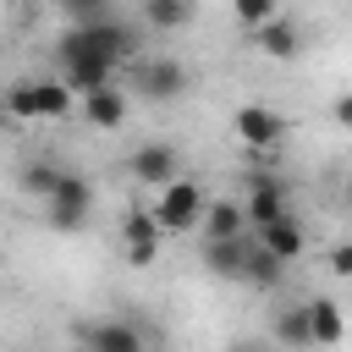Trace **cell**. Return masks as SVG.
I'll use <instances>...</instances> for the list:
<instances>
[{
	"mask_svg": "<svg viewBox=\"0 0 352 352\" xmlns=\"http://www.w3.org/2000/svg\"><path fill=\"white\" fill-rule=\"evenodd\" d=\"M198 16V0H143V22L154 33H182Z\"/></svg>",
	"mask_w": 352,
	"mask_h": 352,
	"instance_id": "obj_16",
	"label": "cell"
},
{
	"mask_svg": "<svg viewBox=\"0 0 352 352\" xmlns=\"http://www.w3.org/2000/svg\"><path fill=\"white\" fill-rule=\"evenodd\" d=\"M231 132H236L242 148L264 154V148H275V143L286 138V116H280L275 104H242V110L231 116Z\"/></svg>",
	"mask_w": 352,
	"mask_h": 352,
	"instance_id": "obj_8",
	"label": "cell"
},
{
	"mask_svg": "<svg viewBox=\"0 0 352 352\" xmlns=\"http://www.w3.org/2000/svg\"><path fill=\"white\" fill-rule=\"evenodd\" d=\"M330 275H336V280H346V275H352V248H346V242H336V248H330Z\"/></svg>",
	"mask_w": 352,
	"mask_h": 352,
	"instance_id": "obj_26",
	"label": "cell"
},
{
	"mask_svg": "<svg viewBox=\"0 0 352 352\" xmlns=\"http://www.w3.org/2000/svg\"><path fill=\"white\" fill-rule=\"evenodd\" d=\"M88 214H94V182L77 176V170H60L55 192L44 198V220H50L55 231H82Z\"/></svg>",
	"mask_w": 352,
	"mask_h": 352,
	"instance_id": "obj_4",
	"label": "cell"
},
{
	"mask_svg": "<svg viewBox=\"0 0 352 352\" xmlns=\"http://www.w3.org/2000/svg\"><path fill=\"white\" fill-rule=\"evenodd\" d=\"M204 242H231V236H248V220H242V204L236 198H214L204 204Z\"/></svg>",
	"mask_w": 352,
	"mask_h": 352,
	"instance_id": "obj_14",
	"label": "cell"
},
{
	"mask_svg": "<svg viewBox=\"0 0 352 352\" xmlns=\"http://www.w3.org/2000/svg\"><path fill=\"white\" fill-rule=\"evenodd\" d=\"M242 258H248V236H231V242H204V264L226 280H242Z\"/></svg>",
	"mask_w": 352,
	"mask_h": 352,
	"instance_id": "obj_18",
	"label": "cell"
},
{
	"mask_svg": "<svg viewBox=\"0 0 352 352\" xmlns=\"http://www.w3.org/2000/svg\"><path fill=\"white\" fill-rule=\"evenodd\" d=\"M82 352H148V330L138 319H94L82 324Z\"/></svg>",
	"mask_w": 352,
	"mask_h": 352,
	"instance_id": "obj_9",
	"label": "cell"
},
{
	"mask_svg": "<svg viewBox=\"0 0 352 352\" xmlns=\"http://www.w3.org/2000/svg\"><path fill=\"white\" fill-rule=\"evenodd\" d=\"M302 314H308V341L314 346H341L346 319H341V302L336 297H314V302H302Z\"/></svg>",
	"mask_w": 352,
	"mask_h": 352,
	"instance_id": "obj_13",
	"label": "cell"
},
{
	"mask_svg": "<svg viewBox=\"0 0 352 352\" xmlns=\"http://www.w3.org/2000/svg\"><path fill=\"white\" fill-rule=\"evenodd\" d=\"M126 176L138 182V187H165V182H176L182 176V148L176 143H138L132 154H126Z\"/></svg>",
	"mask_w": 352,
	"mask_h": 352,
	"instance_id": "obj_7",
	"label": "cell"
},
{
	"mask_svg": "<svg viewBox=\"0 0 352 352\" xmlns=\"http://www.w3.org/2000/svg\"><path fill=\"white\" fill-rule=\"evenodd\" d=\"M55 182H60V165H44V160H33V165H22V192H33L38 204L55 192Z\"/></svg>",
	"mask_w": 352,
	"mask_h": 352,
	"instance_id": "obj_21",
	"label": "cell"
},
{
	"mask_svg": "<svg viewBox=\"0 0 352 352\" xmlns=\"http://www.w3.org/2000/svg\"><path fill=\"white\" fill-rule=\"evenodd\" d=\"M55 77L82 99V94H94V88H110V82H116V66H110V60H99L94 50H82V44L60 38V72H55Z\"/></svg>",
	"mask_w": 352,
	"mask_h": 352,
	"instance_id": "obj_5",
	"label": "cell"
},
{
	"mask_svg": "<svg viewBox=\"0 0 352 352\" xmlns=\"http://www.w3.org/2000/svg\"><path fill=\"white\" fill-rule=\"evenodd\" d=\"M253 242L270 253V258H280V264H297L302 253H308V236H302V220L292 214V220H275V226H264V231H253Z\"/></svg>",
	"mask_w": 352,
	"mask_h": 352,
	"instance_id": "obj_12",
	"label": "cell"
},
{
	"mask_svg": "<svg viewBox=\"0 0 352 352\" xmlns=\"http://www.w3.org/2000/svg\"><path fill=\"white\" fill-rule=\"evenodd\" d=\"M126 242H160V226H154L148 209H126V214H121V248H126Z\"/></svg>",
	"mask_w": 352,
	"mask_h": 352,
	"instance_id": "obj_22",
	"label": "cell"
},
{
	"mask_svg": "<svg viewBox=\"0 0 352 352\" xmlns=\"http://www.w3.org/2000/svg\"><path fill=\"white\" fill-rule=\"evenodd\" d=\"M0 116H6V121H38V110H33V77L6 82V94H0Z\"/></svg>",
	"mask_w": 352,
	"mask_h": 352,
	"instance_id": "obj_20",
	"label": "cell"
},
{
	"mask_svg": "<svg viewBox=\"0 0 352 352\" xmlns=\"http://www.w3.org/2000/svg\"><path fill=\"white\" fill-rule=\"evenodd\" d=\"M72 44H82V50H94L99 60H110V66H126L132 55H138V38H132V28L121 22V16H94V22H72V33H66Z\"/></svg>",
	"mask_w": 352,
	"mask_h": 352,
	"instance_id": "obj_3",
	"label": "cell"
},
{
	"mask_svg": "<svg viewBox=\"0 0 352 352\" xmlns=\"http://www.w3.org/2000/svg\"><path fill=\"white\" fill-rule=\"evenodd\" d=\"M231 16L253 33V28H264L270 16H280V0H231Z\"/></svg>",
	"mask_w": 352,
	"mask_h": 352,
	"instance_id": "obj_23",
	"label": "cell"
},
{
	"mask_svg": "<svg viewBox=\"0 0 352 352\" xmlns=\"http://www.w3.org/2000/svg\"><path fill=\"white\" fill-rule=\"evenodd\" d=\"M126 82L138 99H154V104H170L187 94V66L176 55H132L126 60Z\"/></svg>",
	"mask_w": 352,
	"mask_h": 352,
	"instance_id": "obj_1",
	"label": "cell"
},
{
	"mask_svg": "<svg viewBox=\"0 0 352 352\" xmlns=\"http://www.w3.org/2000/svg\"><path fill=\"white\" fill-rule=\"evenodd\" d=\"M236 352H270V346H236Z\"/></svg>",
	"mask_w": 352,
	"mask_h": 352,
	"instance_id": "obj_28",
	"label": "cell"
},
{
	"mask_svg": "<svg viewBox=\"0 0 352 352\" xmlns=\"http://www.w3.org/2000/svg\"><path fill=\"white\" fill-rule=\"evenodd\" d=\"M77 110H82V121H88L94 132H116V126L126 121V110H132V104H126V94L110 82V88H94V94H82V99H77Z\"/></svg>",
	"mask_w": 352,
	"mask_h": 352,
	"instance_id": "obj_11",
	"label": "cell"
},
{
	"mask_svg": "<svg viewBox=\"0 0 352 352\" xmlns=\"http://www.w3.org/2000/svg\"><path fill=\"white\" fill-rule=\"evenodd\" d=\"M204 187L192 182V176H176V182H165L160 187V198H154V226H160V236L165 231H198V220H204Z\"/></svg>",
	"mask_w": 352,
	"mask_h": 352,
	"instance_id": "obj_2",
	"label": "cell"
},
{
	"mask_svg": "<svg viewBox=\"0 0 352 352\" xmlns=\"http://www.w3.org/2000/svg\"><path fill=\"white\" fill-rule=\"evenodd\" d=\"M33 110H38V121H66L77 110V94L60 77H33Z\"/></svg>",
	"mask_w": 352,
	"mask_h": 352,
	"instance_id": "obj_15",
	"label": "cell"
},
{
	"mask_svg": "<svg viewBox=\"0 0 352 352\" xmlns=\"http://www.w3.org/2000/svg\"><path fill=\"white\" fill-rule=\"evenodd\" d=\"M275 341L286 346V352H308L314 341H308V314H302V302H286L280 314H275Z\"/></svg>",
	"mask_w": 352,
	"mask_h": 352,
	"instance_id": "obj_19",
	"label": "cell"
},
{
	"mask_svg": "<svg viewBox=\"0 0 352 352\" xmlns=\"http://www.w3.org/2000/svg\"><path fill=\"white\" fill-rule=\"evenodd\" d=\"M248 44H253L264 60H297V55H302V28H297L292 16H270L264 28L248 33Z\"/></svg>",
	"mask_w": 352,
	"mask_h": 352,
	"instance_id": "obj_10",
	"label": "cell"
},
{
	"mask_svg": "<svg viewBox=\"0 0 352 352\" xmlns=\"http://www.w3.org/2000/svg\"><path fill=\"white\" fill-rule=\"evenodd\" d=\"M154 258H160V242H126V264L132 270H148Z\"/></svg>",
	"mask_w": 352,
	"mask_h": 352,
	"instance_id": "obj_25",
	"label": "cell"
},
{
	"mask_svg": "<svg viewBox=\"0 0 352 352\" xmlns=\"http://www.w3.org/2000/svg\"><path fill=\"white\" fill-rule=\"evenodd\" d=\"M0 94H6V82H0ZM0 121H6V116H0Z\"/></svg>",
	"mask_w": 352,
	"mask_h": 352,
	"instance_id": "obj_29",
	"label": "cell"
},
{
	"mask_svg": "<svg viewBox=\"0 0 352 352\" xmlns=\"http://www.w3.org/2000/svg\"><path fill=\"white\" fill-rule=\"evenodd\" d=\"M330 116H336V126H352V94H341V99L330 104Z\"/></svg>",
	"mask_w": 352,
	"mask_h": 352,
	"instance_id": "obj_27",
	"label": "cell"
},
{
	"mask_svg": "<svg viewBox=\"0 0 352 352\" xmlns=\"http://www.w3.org/2000/svg\"><path fill=\"white\" fill-rule=\"evenodd\" d=\"M77 22H94V16H110V0H60Z\"/></svg>",
	"mask_w": 352,
	"mask_h": 352,
	"instance_id": "obj_24",
	"label": "cell"
},
{
	"mask_svg": "<svg viewBox=\"0 0 352 352\" xmlns=\"http://www.w3.org/2000/svg\"><path fill=\"white\" fill-rule=\"evenodd\" d=\"M242 220H248V231H264V226H275V220H292L286 187H280L275 176H264V170H253V176H248V198H242Z\"/></svg>",
	"mask_w": 352,
	"mask_h": 352,
	"instance_id": "obj_6",
	"label": "cell"
},
{
	"mask_svg": "<svg viewBox=\"0 0 352 352\" xmlns=\"http://www.w3.org/2000/svg\"><path fill=\"white\" fill-rule=\"evenodd\" d=\"M242 280H248V286H258V292H275V286L286 280V264H280V258H270V253H264V248H258V242L248 236V258H242Z\"/></svg>",
	"mask_w": 352,
	"mask_h": 352,
	"instance_id": "obj_17",
	"label": "cell"
}]
</instances>
